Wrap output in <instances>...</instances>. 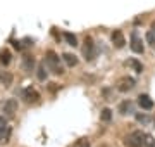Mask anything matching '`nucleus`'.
Listing matches in <instances>:
<instances>
[{
    "label": "nucleus",
    "instance_id": "f03ea898",
    "mask_svg": "<svg viewBox=\"0 0 155 147\" xmlns=\"http://www.w3.org/2000/svg\"><path fill=\"white\" fill-rule=\"evenodd\" d=\"M45 61H47V66H48V69H50L54 74H64V68H62L61 61H59V56H57L54 50H48V52H47Z\"/></svg>",
    "mask_w": 155,
    "mask_h": 147
},
{
    "label": "nucleus",
    "instance_id": "4be33fe9",
    "mask_svg": "<svg viewBox=\"0 0 155 147\" xmlns=\"http://www.w3.org/2000/svg\"><path fill=\"white\" fill-rule=\"evenodd\" d=\"M136 119H138V121H141V123H148V118H147L145 114H136Z\"/></svg>",
    "mask_w": 155,
    "mask_h": 147
},
{
    "label": "nucleus",
    "instance_id": "f3484780",
    "mask_svg": "<svg viewBox=\"0 0 155 147\" xmlns=\"http://www.w3.org/2000/svg\"><path fill=\"white\" fill-rule=\"evenodd\" d=\"M127 111H131V102H129V101L121 102V106H119V113H121V114H127Z\"/></svg>",
    "mask_w": 155,
    "mask_h": 147
},
{
    "label": "nucleus",
    "instance_id": "a878e982",
    "mask_svg": "<svg viewBox=\"0 0 155 147\" xmlns=\"http://www.w3.org/2000/svg\"><path fill=\"white\" fill-rule=\"evenodd\" d=\"M0 74H2V71H0Z\"/></svg>",
    "mask_w": 155,
    "mask_h": 147
},
{
    "label": "nucleus",
    "instance_id": "4468645a",
    "mask_svg": "<svg viewBox=\"0 0 155 147\" xmlns=\"http://www.w3.org/2000/svg\"><path fill=\"white\" fill-rule=\"evenodd\" d=\"M0 80H2L4 87H11V83H12V74L7 73V71H4V74H0Z\"/></svg>",
    "mask_w": 155,
    "mask_h": 147
},
{
    "label": "nucleus",
    "instance_id": "412c9836",
    "mask_svg": "<svg viewBox=\"0 0 155 147\" xmlns=\"http://www.w3.org/2000/svg\"><path fill=\"white\" fill-rule=\"evenodd\" d=\"M74 147H91V144H90V140L86 138V137H83V138H79V140H76Z\"/></svg>",
    "mask_w": 155,
    "mask_h": 147
},
{
    "label": "nucleus",
    "instance_id": "9b49d317",
    "mask_svg": "<svg viewBox=\"0 0 155 147\" xmlns=\"http://www.w3.org/2000/svg\"><path fill=\"white\" fill-rule=\"evenodd\" d=\"M11 61H12L11 50H9V49H2V50H0V62H2L4 66H9Z\"/></svg>",
    "mask_w": 155,
    "mask_h": 147
},
{
    "label": "nucleus",
    "instance_id": "6e6552de",
    "mask_svg": "<svg viewBox=\"0 0 155 147\" xmlns=\"http://www.w3.org/2000/svg\"><path fill=\"white\" fill-rule=\"evenodd\" d=\"M112 43L117 47V49H122L124 47V43H126V38H124V35H122L121 29H116L114 33H112Z\"/></svg>",
    "mask_w": 155,
    "mask_h": 147
},
{
    "label": "nucleus",
    "instance_id": "ddd939ff",
    "mask_svg": "<svg viewBox=\"0 0 155 147\" xmlns=\"http://www.w3.org/2000/svg\"><path fill=\"white\" fill-rule=\"evenodd\" d=\"M62 59H64V62H66L69 68L78 66V57L74 56V54H69V52H67V54H64V56H62Z\"/></svg>",
    "mask_w": 155,
    "mask_h": 147
},
{
    "label": "nucleus",
    "instance_id": "b1692460",
    "mask_svg": "<svg viewBox=\"0 0 155 147\" xmlns=\"http://www.w3.org/2000/svg\"><path fill=\"white\" fill-rule=\"evenodd\" d=\"M102 147H107V145H102Z\"/></svg>",
    "mask_w": 155,
    "mask_h": 147
},
{
    "label": "nucleus",
    "instance_id": "1a4fd4ad",
    "mask_svg": "<svg viewBox=\"0 0 155 147\" xmlns=\"http://www.w3.org/2000/svg\"><path fill=\"white\" fill-rule=\"evenodd\" d=\"M9 133H11V130L7 126V121L0 116V142H9L7 140L9 138Z\"/></svg>",
    "mask_w": 155,
    "mask_h": 147
},
{
    "label": "nucleus",
    "instance_id": "aec40b11",
    "mask_svg": "<svg viewBox=\"0 0 155 147\" xmlns=\"http://www.w3.org/2000/svg\"><path fill=\"white\" fill-rule=\"evenodd\" d=\"M64 38L67 40V43H69V45H72V47H76V45H78V40H76V36H74V35L64 33Z\"/></svg>",
    "mask_w": 155,
    "mask_h": 147
},
{
    "label": "nucleus",
    "instance_id": "a211bd4d",
    "mask_svg": "<svg viewBox=\"0 0 155 147\" xmlns=\"http://www.w3.org/2000/svg\"><path fill=\"white\" fill-rule=\"evenodd\" d=\"M38 80L40 81H43V80H47V69H45V64H40L38 66Z\"/></svg>",
    "mask_w": 155,
    "mask_h": 147
},
{
    "label": "nucleus",
    "instance_id": "20e7f679",
    "mask_svg": "<svg viewBox=\"0 0 155 147\" xmlns=\"http://www.w3.org/2000/svg\"><path fill=\"white\" fill-rule=\"evenodd\" d=\"M83 54H84V59H86V61H93L95 56H97V49H95V43H93V40L90 38V36L84 40Z\"/></svg>",
    "mask_w": 155,
    "mask_h": 147
},
{
    "label": "nucleus",
    "instance_id": "423d86ee",
    "mask_svg": "<svg viewBox=\"0 0 155 147\" xmlns=\"http://www.w3.org/2000/svg\"><path fill=\"white\" fill-rule=\"evenodd\" d=\"M22 99L28 102V104H36V102L40 101V94L35 88H24V92H22Z\"/></svg>",
    "mask_w": 155,
    "mask_h": 147
},
{
    "label": "nucleus",
    "instance_id": "dca6fc26",
    "mask_svg": "<svg viewBox=\"0 0 155 147\" xmlns=\"http://www.w3.org/2000/svg\"><path fill=\"white\" fill-rule=\"evenodd\" d=\"M127 66H131V68L136 71V73H141V71H143V66H141V64L136 61V59H131V61H127Z\"/></svg>",
    "mask_w": 155,
    "mask_h": 147
},
{
    "label": "nucleus",
    "instance_id": "7ed1b4c3",
    "mask_svg": "<svg viewBox=\"0 0 155 147\" xmlns=\"http://www.w3.org/2000/svg\"><path fill=\"white\" fill-rule=\"evenodd\" d=\"M134 85H136L134 78H131V76H122V78H119V81H117V90L119 92H129V90L134 88Z\"/></svg>",
    "mask_w": 155,
    "mask_h": 147
},
{
    "label": "nucleus",
    "instance_id": "f8f14e48",
    "mask_svg": "<svg viewBox=\"0 0 155 147\" xmlns=\"http://www.w3.org/2000/svg\"><path fill=\"white\" fill-rule=\"evenodd\" d=\"M35 66V57L33 56H24L22 57V69L24 71H31Z\"/></svg>",
    "mask_w": 155,
    "mask_h": 147
},
{
    "label": "nucleus",
    "instance_id": "39448f33",
    "mask_svg": "<svg viewBox=\"0 0 155 147\" xmlns=\"http://www.w3.org/2000/svg\"><path fill=\"white\" fill-rule=\"evenodd\" d=\"M17 108H19V104H17L16 99H7L2 106V113H5L7 116H14L17 113Z\"/></svg>",
    "mask_w": 155,
    "mask_h": 147
},
{
    "label": "nucleus",
    "instance_id": "f257e3e1",
    "mask_svg": "<svg viewBox=\"0 0 155 147\" xmlns=\"http://www.w3.org/2000/svg\"><path fill=\"white\" fill-rule=\"evenodd\" d=\"M124 142H126V145H129V147H153L155 145L153 137L148 135V133H145V132H141V130L131 132V133L126 137Z\"/></svg>",
    "mask_w": 155,
    "mask_h": 147
},
{
    "label": "nucleus",
    "instance_id": "9d476101",
    "mask_svg": "<svg viewBox=\"0 0 155 147\" xmlns=\"http://www.w3.org/2000/svg\"><path fill=\"white\" fill-rule=\"evenodd\" d=\"M138 104H140V108L145 109V111H150V109L153 108V101L148 95H145V94L138 97Z\"/></svg>",
    "mask_w": 155,
    "mask_h": 147
},
{
    "label": "nucleus",
    "instance_id": "5701e85b",
    "mask_svg": "<svg viewBox=\"0 0 155 147\" xmlns=\"http://www.w3.org/2000/svg\"><path fill=\"white\" fill-rule=\"evenodd\" d=\"M152 29H153V31H155V23H153V24H152Z\"/></svg>",
    "mask_w": 155,
    "mask_h": 147
},
{
    "label": "nucleus",
    "instance_id": "6ab92c4d",
    "mask_svg": "<svg viewBox=\"0 0 155 147\" xmlns=\"http://www.w3.org/2000/svg\"><path fill=\"white\" fill-rule=\"evenodd\" d=\"M147 42H148L150 47L155 50V31H153V29H150L148 33H147Z\"/></svg>",
    "mask_w": 155,
    "mask_h": 147
},
{
    "label": "nucleus",
    "instance_id": "2eb2a0df",
    "mask_svg": "<svg viewBox=\"0 0 155 147\" xmlns=\"http://www.w3.org/2000/svg\"><path fill=\"white\" fill-rule=\"evenodd\" d=\"M100 119H102V121H105V123H109V121L112 119V111L109 108H105L104 111H102V114H100Z\"/></svg>",
    "mask_w": 155,
    "mask_h": 147
},
{
    "label": "nucleus",
    "instance_id": "0eeeda50",
    "mask_svg": "<svg viewBox=\"0 0 155 147\" xmlns=\"http://www.w3.org/2000/svg\"><path fill=\"white\" fill-rule=\"evenodd\" d=\"M131 50L136 52V54H143V50H145L143 43H141V38L138 36V33H136V31H133V33H131Z\"/></svg>",
    "mask_w": 155,
    "mask_h": 147
},
{
    "label": "nucleus",
    "instance_id": "393cba45",
    "mask_svg": "<svg viewBox=\"0 0 155 147\" xmlns=\"http://www.w3.org/2000/svg\"><path fill=\"white\" fill-rule=\"evenodd\" d=\"M153 125H155V119H153Z\"/></svg>",
    "mask_w": 155,
    "mask_h": 147
}]
</instances>
